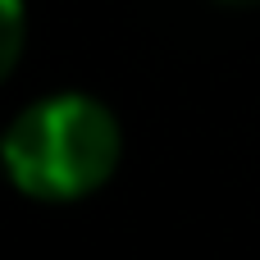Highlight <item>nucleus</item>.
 Here are the masks:
<instances>
[{
	"mask_svg": "<svg viewBox=\"0 0 260 260\" xmlns=\"http://www.w3.org/2000/svg\"><path fill=\"white\" fill-rule=\"evenodd\" d=\"M23 32H27L23 0H0V73H14L23 55Z\"/></svg>",
	"mask_w": 260,
	"mask_h": 260,
	"instance_id": "obj_2",
	"label": "nucleus"
},
{
	"mask_svg": "<svg viewBox=\"0 0 260 260\" xmlns=\"http://www.w3.org/2000/svg\"><path fill=\"white\" fill-rule=\"evenodd\" d=\"M5 169L32 201H82L119 169V119L82 91H55L14 114L5 128Z\"/></svg>",
	"mask_w": 260,
	"mask_h": 260,
	"instance_id": "obj_1",
	"label": "nucleus"
},
{
	"mask_svg": "<svg viewBox=\"0 0 260 260\" xmlns=\"http://www.w3.org/2000/svg\"><path fill=\"white\" fill-rule=\"evenodd\" d=\"M224 5H260V0H224Z\"/></svg>",
	"mask_w": 260,
	"mask_h": 260,
	"instance_id": "obj_3",
	"label": "nucleus"
}]
</instances>
